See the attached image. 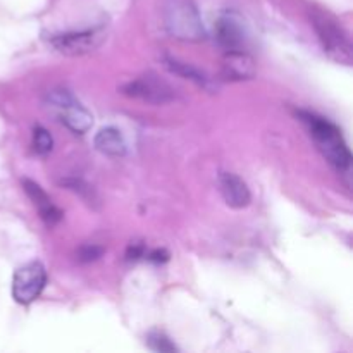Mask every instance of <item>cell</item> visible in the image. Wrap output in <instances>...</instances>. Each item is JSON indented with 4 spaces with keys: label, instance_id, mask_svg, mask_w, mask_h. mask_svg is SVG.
I'll list each match as a JSON object with an SVG mask.
<instances>
[{
    "label": "cell",
    "instance_id": "cell-11",
    "mask_svg": "<svg viewBox=\"0 0 353 353\" xmlns=\"http://www.w3.org/2000/svg\"><path fill=\"white\" fill-rule=\"evenodd\" d=\"M221 74L230 81H241L255 76V62L245 50L226 52L221 65Z\"/></svg>",
    "mask_w": 353,
    "mask_h": 353
},
{
    "label": "cell",
    "instance_id": "cell-9",
    "mask_svg": "<svg viewBox=\"0 0 353 353\" xmlns=\"http://www.w3.org/2000/svg\"><path fill=\"white\" fill-rule=\"evenodd\" d=\"M23 188L24 192H26V195L30 196L31 202H33L34 209L40 214L41 221H43L48 228H54L55 224L62 219V210L52 202L50 196L45 193V190L41 188L38 183L31 181V179H24Z\"/></svg>",
    "mask_w": 353,
    "mask_h": 353
},
{
    "label": "cell",
    "instance_id": "cell-14",
    "mask_svg": "<svg viewBox=\"0 0 353 353\" xmlns=\"http://www.w3.org/2000/svg\"><path fill=\"white\" fill-rule=\"evenodd\" d=\"M52 148H54V140H52L50 133H48L45 128L41 126H37L33 130V150L37 155H41V157H45V155H48L52 152Z\"/></svg>",
    "mask_w": 353,
    "mask_h": 353
},
{
    "label": "cell",
    "instance_id": "cell-1",
    "mask_svg": "<svg viewBox=\"0 0 353 353\" xmlns=\"http://www.w3.org/2000/svg\"><path fill=\"white\" fill-rule=\"evenodd\" d=\"M296 116L300 117L303 124L309 130L310 138L316 143L317 150L324 155L327 162L341 174H350L352 169V154L348 150V145L341 134L340 128L331 121L317 116V114L300 110Z\"/></svg>",
    "mask_w": 353,
    "mask_h": 353
},
{
    "label": "cell",
    "instance_id": "cell-12",
    "mask_svg": "<svg viewBox=\"0 0 353 353\" xmlns=\"http://www.w3.org/2000/svg\"><path fill=\"white\" fill-rule=\"evenodd\" d=\"M95 147L97 150L102 152L103 155L109 157H123L126 154V141L121 134L119 130L109 126L102 128L95 137Z\"/></svg>",
    "mask_w": 353,
    "mask_h": 353
},
{
    "label": "cell",
    "instance_id": "cell-8",
    "mask_svg": "<svg viewBox=\"0 0 353 353\" xmlns=\"http://www.w3.org/2000/svg\"><path fill=\"white\" fill-rule=\"evenodd\" d=\"M124 93L150 103H165L174 100V90L155 74H145L124 86Z\"/></svg>",
    "mask_w": 353,
    "mask_h": 353
},
{
    "label": "cell",
    "instance_id": "cell-2",
    "mask_svg": "<svg viewBox=\"0 0 353 353\" xmlns=\"http://www.w3.org/2000/svg\"><path fill=\"white\" fill-rule=\"evenodd\" d=\"M164 26L172 38L183 41H202L207 37L192 0H168L164 6Z\"/></svg>",
    "mask_w": 353,
    "mask_h": 353
},
{
    "label": "cell",
    "instance_id": "cell-16",
    "mask_svg": "<svg viewBox=\"0 0 353 353\" xmlns=\"http://www.w3.org/2000/svg\"><path fill=\"white\" fill-rule=\"evenodd\" d=\"M102 254H103L102 247H97V245H85V247L79 248L78 259L81 262H93L97 261V259L102 257Z\"/></svg>",
    "mask_w": 353,
    "mask_h": 353
},
{
    "label": "cell",
    "instance_id": "cell-4",
    "mask_svg": "<svg viewBox=\"0 0 353 353\" xmlns=\"http://www.w3.org/2000/svg\"><path fill=\"white\" fill-rule=\"evenodd\" d=\"M48 105L57 112L59 121L72 133L83 134L92 128V114L65 90H54L48 93Z\"/></svg>",
    "mask_w": 353,
    "mask_h": 353
},
{
    "label": "cell",
    "instance_id": "cell-6",
    "mask_svg": "<svg viewBox=\"0 0 353 353\" xmlns=\"http://www.w3.org/2000/svg\"><path fill=\"white\" fill-rule=\"evenodd\" d=\"M102 30H85V31H69V33L52 34L48 43L64 55H83L93 52L103 40Z\"/></svg>",
    "mask_w": 353,
    "mask_h": 353
},
{
    "label": "cell",
    "instance_id": "cell-5",
    "mask_svg": "<svg viewBox=\"0 0 353 353\" xmlns=\"http://www.w3.org/2000/svg\"><path fill=\"white\" fill-rule=\"evenodd\" d=\"M47 283V271L41 262H28L14 272L12 296L21 305H30L41 295Z\"/></svg>",
    "mask_w": 353,
    "mask_h": 353
},
{
    "label": "cell",
    "instance_id": "cell-7",
    "mask_svg": "<svg viewBox=\"0 0 353 353\" xmlns=\"http://www.w3.org/2000/svg\"><path fill=\"white\" fill-rule=\"evenodd\" d=\"M214 34L216 41L224 52L245 50L247 45V30L243 21L234 12L221 14L214 24Z\"/></svg>",
    "mask_w": 353,
    "mask_h": 353
},
{
    "label": "cell",
    "instance_id": "cell-15",
    "mask_svg": "<svg viewBox=\"0 0 353 353\" xmlns=\"http://www.w3.org/2000/svg\"><path fill=\"white\" fill-rule=\"evenodd\" d=\"M147 345L150 350L161 352V353H171L178 352V347L171 341L168 334L161 333V331H152L147 336Z\"/></svg>",
    "mask_w": 353,
    "mask_h": 353
},
{
    "label": "cell",
    "instance_id": "cell-13",
    "mask_svg": "<svg viewBox=\"0 0 353 353\" xmlns=\"http://www.w3.org/2000/svg\"><path fill=\"white\" fill-rule=\"evenodd\" d=\"M164 62L172 72H176V74L183 76V78H186V79H192V81H195L199 86H203V88H210V78H209V76H207L205 72L200 71V69L193 68L192 64H186V62H179L178 59H172V57H168Z\"/></svg>",
    "mask_w": 353,
    "mask_h": 353
},
{
    "label": "cell",
    "instance_id": "cell-17",
    "mask_svg": "<svg viewBox=\"0 0 353 353\" xmlns=\"http://www.w3.org/2000/svg\"><path fill=\"white\" fill-rule=\"evenodd\" d=\"M147 248H145V245L143 243H137V241H134V243H131L130 247H128V254H126V257H128V261H138V259H143V257H147Z\"/></svg>",
    "mask_w": 353,
    "mask_h": 353
},
{
    "label": "cell",
    "instance_id": "cell-10",
    "mask_svg": "<svg viewBox=\"0 0 353 353\" xmlns=\"http://www.w3.org/2000/svg\"><path fill=\"white\" fill-rule=\"evenodd\" d=\"M219 190L224 202H226L231 209H245L252 200L250 190H248L247 183H245L240 176L233 174V172H221Z\"/></svg>",
    "mask_w": 353,
    "mask_h": 353
},
{
    "label": "cell",
    "instance_id": "cell-3",
    "mask_svg": "<svg viewBox=\"0 0 353 353\" xmlns=\"http://www.w3.org/2000/svg\"><path fill=\"white\" fill-rule=\"evenodd\" d=\"M312 24L316 28V33L319 37L324 52L333 61L345 65H350L353 47L350 37L345 31V28L333 16H330L326 12H321V10H314Z\"/></svg>",
    "mask_w": 353,
    "mask_h": 353
}]
</instances>
